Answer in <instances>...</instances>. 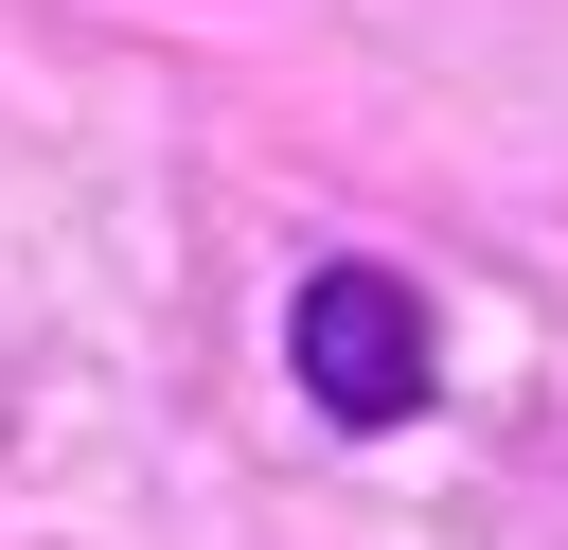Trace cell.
Listing matches in <instances>:
<instances>
[{"label":"cell","mask_w":568,"mask_h":550,"mask_svg":"<svg viewBox=\"0 0 568 550\" xmlns=\"http://www.w3.org/2000/svg\"><path fill=\"white\" fill-rule=\"evenodd\" d=\"M284 373H302L320 426L390 444V426L444 390V319H426L408 266H302V302H284Z\"/></svg>","instance_id":"obj_1"}]
</instances>
